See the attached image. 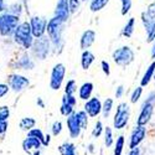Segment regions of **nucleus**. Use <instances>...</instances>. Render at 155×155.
Segmentation results:
<instances>
[{
    "label": "nucleus",
    "mask_w": 155,
    "mask_h": 155,
    "mask_svg": "<svg viewBox=\"0 0 155 155\" xmlns=\"http://www.w3.org/2000/svg\"><path fill=\"white\" fill-rule=\"evenodd\" d=\"M36 122L34 118H22L20 122V128L22 130H31V129L35 127Z\"/></svg>",
    "instance_id": "nucleus-25"
},
{
    "label": "nucleus",
    "mask_w": 155,
    "mask_h": 155,
    "mask_svg": "<svg viewBox=\"0 0 155 155\" xmlns=\"http://www.w3.org/2000/svg\"><path fill=\"white\" fill-rule=\"evenodd\" d=\"M58 151L61 155H76V147L72 143H63L60 145Z\"/></svg>",
    "instance_id": "nucleus-20"
},
{
    "label": "nucleus",
    "mask_w": 155,
    "mask_h": 155,
    "mask_svg": "<svg viewBox=\"0 0 155 155\" xmlns=\"http://www.w3.org/2000/svg\"><path fill=\"white\" fill-rule=\"evenodd\" d=\"M9 114H10V110H9L8 107H5V106L0 107V119L6 120L9 118Z\"/></svg>",
    "instance_id": "nucleus-40"
},
{
    "label": "nucleus",
    "mask_w": 155,
    "mask_h": 155,
    "mask_svg": "<svg viewBox=\"0 0 155 155\" xmlns=\"http://www.w3.org/2000/svg\"><path fill=\"white\" fill-rule=\"evenodd\" d=\"M128 155H140V150L139 148H135V149H132L130 151H129Z\"/></svg>",
    "instance_id": "nucleus-45"
},
{
    "label": "nucleus",
    "mask_w": 155,
    "mask_h": 155,
    "mask_svg": "<svg viewBox=\"0 0 155 155\" xmlns=\"http://www.w3.org/2000/svg\"><path fill=\"white\" fill-rule=\"evenodd\" d=\"M50 135L47 134V135H45V140H44V143H42V145H45V147H47L48 144H50Z\"/></svg>",
    "instance_id": "nucleus-46"
},
{
    "label": "nucleus",
    "mask_w": 155,
    "mask_h": 155,
    "mask_svg": "<svg viewBox=\"0 0 155 155\" xmlns=\"http://www.w3.org/2000/svg\"><path fill=\"white\" fill-rule=\"evenodd\" d=\"M64 73H66V68L62 63H57L56 66L52 68L51 72V80H50V87L52 89H60L64 78Z\"/></svg>",
    "instance_id": "nucleus-6"
},
{
    "label": "nucleus",
    "mask_w": 155,
    "mask_h": 155,
    "mask_svg": "<svg viewBox=\"0 0 155 155\" xmlns=\"http://www.w3.org/2000/svg\"><path fill=\"white\" fill-rule=\"evenodd\" d=\"M147 32H148V41L151 42L155 40V20L147 28Z\"/></svg>",
    "instance_id": "nucleus-30"
},
{
    "label": "nucleus",
    "mask_w": 155,
    "mask_h": 155,
    "mask_svg": "<svg viewBox=\"0 0 155 155\" xmlns=\"http://www.w3.org/2000/svg\"><path fill=\"white\" fill-rule=\"evenodd\" d=\"M76 102H77V99L74 98V96H67V94H64L63 98H62V103H63V104H68V106H72V107H74Z\"/></svg>",
    "instance_id": "nucleus-35"
},
{
    "label": "nucleus",
    "mask_w": 155,
    "mask_h": 155,
    "mask_svg": "<svg viewBox=\"0 0 155 155\" xmlns=\"http://www.w3.org/2000/svg\"><path fill=\"white\" fill-rule=\"evenodd\" d=\"M8 129V122L0 119V134H4Z\"/></svg>",
    "instance_id": "nucleus-43"
},
{
    "label": "nucleus",
    "mask_w": 155,
    "mask_h": 155,
    "mask_svg": "<svg viewBox=\"0 0 155 155\" xmlns=\"http://www.w3.org/2000/svg\"><path fill=\"white\" fill-rule=\"evenodd\" d=\"M104 144L107 148L113 144V132L109 127L104 128Z\"/></svg>",
    "instance_id": "nucleus-29"
},
{
    "label": "nucleus",
    "mask_w": 155,
    "mask_h": 155,
    "mask_svg": "<svg viewBox=\"0 0 155 155\" xmlns=\"http://www.w3.org/2000/svg\"><path fill=\"white\" fill-rule=\"evenodd\" d=\"M154 70H155V62H153L150 66L147 68V71H145V73H144V76H143V78H141V86H140V87L149 84L150 80L153 78V76H154Z\"/></svg>",
    "instance_id": "nucleus-19"
},
{
    "label": "nucleus",
    "mask_w": 155,
    "mask_h": 155,
    "mask_svg": "<svg viewBox=\"0 0 155 155\" xmlns=\"http://www.w3.org/2000/svg\"><path fill=\"white\" fill-rule=\"evenodd\" d=\"M5 9V5H4V0H0V11H3Z\"/></svg>",
    "instance_id": "nucleus-47"
},
{
    "label": "nucleus",
    "mask_w": 155,
    "mask_h": 155,
    "mask_svg": "<svg viewBox=\"0 0 155 155\" xmlns=\"http://www.w3.org/2000/svg\"><path fill=\"white\" fill-rule=\"evenodd\" d=\"M51 130H52V134L54 135H58L61 132H62V123L61 122H55L52 124V128H51Z\"/></svg>",
    "instance_id": "nucleus-39"
},
{
    "label": "nucleus",
    "mask_w": 155,
    "mask_h": 155,
    "mask_svg": "<svg viewBox=\"0 0 155 155\" xmlns=\"http://www.w3.org/2000/svg\"><path fill=\"white\" fill-rule=\"evenodd\" d=\"M129 115H130V109H129L127 103H120L117 108L114 115V120H113V125L115 129H123L129 120Z\"/></svg>",
    "instance_id": "nucleus-4"
},
{
    "label": "nucleus",
    "mask_w": 155,
    "mask_h": 155,
    "mask_svg": "<svg viewBox=\"0 0 155 155\" xmlns=\"http://www.w3.org/2000/svg\"><path fill=\"white\" fill-rule=\"evenodd\" d=\"M143 14H144L147 18H149L150 20H155V4H151V5L149 6V9H148L145 12H143Z\"/></svg>",
    "instance_id": "nucleus-38"
},
{
    "label": "nucleus",
    "mask_w": 155,
    "mask_h": 155,
    "mask_svg": "<svg viewBox=\"0 0 155 155\" xmlns=\"http://www.w3.org/2000/svg\"><path fill=\"white\" fill-rule=\"evenodd\" d=\"M32 155H40V151H38V150H35V153H34Z\"/></svg>",
    "instance_id": "nucleus-49"
},
{
    "label": "nucleus",
    "mask_w": 155,
    "mask_h": 155,
    "mask_svg": "<svg viewBox=\"0 0 155 155\" xmlns=\"http://www.w3.org/2000/svg\"><path fill=\"white\" fill-rule=\"evenodd\" d=\"M77 91V84L73 80H70L66 84V88H64V94H67V96H73L74 92Z\"/></svg>",
    "instance_id": "nucleus-28"
},
{
    "label": "nucleus",
    "mask_w": 155,
    "mask_h": 155,
    "mask_svg": "<svg viewBox=\"0 0 155 155\" xmlns=\"http://www.w3.org/2000/svg\"><path fill=\"white\" fill-rule=\"evenodd\" d=\"M18 24H19L18 15L5 14L3 16H0V34L3 36L11 35L18 28Z\"/></svg>",
    "instance_id": "nucleus-3"
},
{
    "label": "nucleus",
    "mask_w": 155,
    "mask_h": 155,
    "mask_svg": "<svg viewBox=\"0 0 155 155\" xmlns=\"http://www.w3.org/2000/svg\"><path fill=\"white\" fill-rule=\"evenodd\" d=\"M41 145L42 144H41L40 140H37L35 138H31V137H28L22 141V148H24L25 151H28V153H30L32 149L34 150H38L41 148Z\"/></svg>",
    "instance_id": "nucleus-16"
},
{
    "label": "nucleus",
    "mask_w": 155,
    "mask_h": 155,
    "mask_svg": "<svg viewBox=\"0 0 155 155\" xmlns=\"http://www.w3.org/2000/svg\"><path fill=\"white\" fill-rule=\"evenodd\" d=\"M94 55L89 50H86L83 51L82 54V58H81V64H82V68L83 70H88L89 67H91V64L94 62Z\"/></svg>",
    "instance_id": "nucleus-18"
},
{
    "label": "nucleus",
    "mask_w": 155,
    "mask_h": 155,
    "mask_svg": "<svg viewBox=\"0 0 155 155\" xmlns=\"http://www.w3.org/2000/svg\"><path fill=\"white\" fill-rule=\"evenodd\" d=\"M124 148V137L120 135L118 137L117 141H115V148H114V155H122Z\"/></svg>",
    "instance_id": "nucleus-27"
},
{
    "label": "nucleus",
    "mask_w": 155,
    "mask_h": 155,
    "mask_svg": "<svg viewBox=\"0 0 155 155\" xmlns=\"http://www.w3.org/2000/svg\"><path fill=\"white\" fill-rule=\"evenodd\" d=\"M153 78L155 80V70H154V76H153Z\"/></svg>",
    "instance_id": "nucleus-50"
},
{
    "label": "nucleus",
    "mask_w": 155,
    "mask_h": 155,
    "mask_svg": "<svg viewBox=\"0 0 155 155\" xmlns=\"http://www.w3.org/2000/svg\"><path fill=\"white\" fill-rule=\"evenodd\" d=\"M76 117H77V120H78V123H80V125H81L82 129L87 128V125H88V115H87V113L84 110L77 112L76 113Z\"/></svg>",
    "instance_id": "nucleus-24"
},
{
    "label": "nucleus",
    "mask_w": 155,
    "mask_h": 155,
    "mask_svg": "<svg viewBox=\"0 0 155 155\" xmlns=\"http://www.w3.org/2000/svg\"><path fill=\"white\" fill-rule=\"evenodd\" d=\"M46 25L47 21L42 18H38V16H34L30 21V28H31V34L35 37H42V35L46 31Z\"/></svg>",
    "instance_id": "nucleus-7"
},
{
    "label": "nucleus",
    "mask_w": 155,
    "mask_h": 155,
    "mask_svg": "<svg viewBox=\"0 0 155 155\" xmlns=\"http://www.w3.org/2000/svg\"><path fill=\"white\" fill-rule=\"evenodd\" d=\"M153 110H154L153 103L145 101L144 104H143V107H141V110H140L139 117H138V119H137V124L140 125V127H145V125L149 123L150 118H151Z\"/></svg>",
    "instance_id": "nucleus-8"
},
{
    "label": "nucleus",
    "mask_w": 155,
    "mask_h": 155,
    "mask_svg": "<svg viewBox=\"0 0 155 155\" xmlns=\"http://www.w3.org/2000/svg\"><path fill=\"white\" fill-rule=\"evenodd\" d=\"M14 35H15V41L21 46H24L25 48H29L32 45V34L29 22H22L18 25V28L14 31Z\"/></svg>",
    "instance_id": "nucleus-1"
},
{
    "label": "nucleus",
    "mask_w": 155,
    "mask_h": 155,
    "mask_svg": "<svg viewBox=\"0 0 155 155\" xmlns=\"http://www.w3.org/2000/svg\"><path fill=\"white\" fill-rule=\"evenodd\" d=\"M96 40V32L93 30H87L82 34V37H81V48L83 51L88 50L89 47H91L93 45Z\"/></svg>",
    "instance_id": "nucleus-15"
},
{
    "label": "nucleus",
    "mask_w": 155,
    "mask_h": 155,
    "mask_svg": "<svg viewBox=\"0 0 155 155\" xmlns=\"http://www.w3.org/2000/svg\"><path fill=\"white\" fill-rule=\"evenodd\" d=\"M151 57L155 58V40H154V46H153V50H151Z\"/></svg>",
    "instance_id": "nucleus-48"
},
{
    "label": "nucleus",
    "mask_w": 155,
    "mask_h": 155,
    "mask_svg": "<svg viewBox=\"0 0 155 155\" xmlns=\"http://www.w3.org/2000/svg\"><path fill=\"white\" fill-rule=\"evenodd\" d=\"M101 66H102L103 72H104L107 76L110 74V67H109V63H108L107 61H102V62H101Z\"/></svg>",
    "instance_id": "nucleus-41"
},
{
    "label": "nucleus",
    "mask_w": 155,
    "mask_h": 155,
    "mask_svg": "<svg viewBox=\"0 0 155 155\" xmlns=\"http://www.w3.org/2000/svg\"><path fill=\"white\" fill-rule=\"evenodd\" d=\"M92 92H93V83L91 82H86L81 86L80 91H78V94H80V98L83 99V101H88L92 96Z\"/></svg>",
    "instance_id": "nucleus-17"
},
{
    "label": "nucleus",
    "mask_w": 155,
    "mask_h": 155,
    "mask_svg": "<svg viewBox=\"0 0 155 155\" xmlns=\"http://www.w3.org/2000/svg\"><path fill=\"white\" fill-rule=\"evenodd\" d=\"M122 3V15H127L132 8V0H120Z\"/></svg>",
    "instance_id": "nucleus-33"
},
{
    "label": "nucleus",
    "mask_w": 155,
    "mask_h": 155,
    "mask_svg": "<svg viewBox=\"0 0 155 155\" xmlns=\"http://www.w3.org/2000/svg\"><path fill=\"white\" fill-rule=\"evenodd\" d=\"M112 108H113V99L107 98L104 102L102 103V113H103V115H104V118L109 117V114L112 112Z\"/></svg>",
    "instance_id": "nucleus-22"
},
{
    "label": "nucleus",
    "mask_w": 155,
    "mask_h": 155,
    "mask_svg": "<svg viewBox=\"0 0 155 155\" xmlns=\"http://www.w3.org/2000/svg\"><path fill=\"white\" fill-rule=\"evenodd\" d=\"M145 134H147V128L145 127L137 125V128L132 132L130 140H129V148H130V150L138 148V145L144 140Z\"/></svg>",
    "instance_id": "nucleus-9"
},
{
    "label": "nucleus",
    "mask_w": 155,
    "mask_h": 155,
    "mask_svg": "<svg viewBox=\"0 0 155 155\" xmlns=\"http://www.w3.org/2000/svg\"><path fill=\"white\" fill-rule=\"evenodd\" d=\"M19 64H20L21 67H24L25 70H30V68H32V67H34V63L30 61L29 56H26V55H25V56L21 58V61L19 62Z\"/></svg>",
    "instance_id": "nucleus-31"
},
{
    "label": "nucleus",
    "mask_w": 155,
    "mask_h": 155,
    "mask_svg": "<svg viewBox=\"0 0 155 155\" xmlns=\"http://www.w3.org/2000/svg\"><path fill=\"white\" fill-rule=\"evenodd\" d=\"M134 25H135V19L132 18V19H129V21L125 24V26L123 29V35L125 37H130L134 32Z\"/></svg>",
    "instance_id": "nucleus-23"
},
{
    "label": "nucleus",
    "mask_w": 155,
    "mask_h": 155,
    "mask_svg": "<svg viewBox=\"0 0 155 155\" xmlns=\"http://www.w3.org/2000/svg\"><path fill=\"white\" fill-rule=\"evenodd\" d=\"M29 137L40 140L41 144L44 143V140H45V135H44L42 130L41 129H38V128H34V129H31V130H29Z\"/></svg>",
    "instance_id": "nucleus-26"
},
{
    "label": "nucleus",
    "mask_w": 155,
    "mask_h": 155,
    "mask_svg": "<svg viewBox=\"0 0 155 155\" xmlns=\"http://www.w3.org/2000/svg\"><path fill=\"white\" fill-rule=\"evenodd\" d=\"M73 108H74V107L68 106V104H63V103H62V106H61L60 110H61V114H63V115H66V117H68V115L73 114Z\"/></svg>",
    "instance_id": "nucleus-34"
},
{
    "label": "nucleus",
    "mask_w": 155,
    "mask_h": 155,
    "mask_svg": "<svg viewBox=\"0 0 155 155\" xmlns=\"http://www.w3.org/2000/svg\"><path fill=\"white\" fill-rule=\"evenodd\" d=\"M67 128H68L71 138H78L80 137L82 128H81L78 120H77L76 113H73V114H71V115L67 117Z\"/></svg>",
    "instance_id": "nucleus-12"
},
{
    "label": "nucleus",
    "mask_w": 155,
    "mask_h": 155,
    "mask_svg": "<svg viewBox=\"0 0 155 155\" xmlns=\"http://www.w3.org/2000/svg\"><path fill=\"white\" fill-rule=\"evenodd\" d=\"M34 52L41 58L48 54V40L46 37H38L34 44Z\"/></svg>",
    "instance_id": "nucleus-13"
},
{
    "label": "nucleus",
    "mask_w": 155,
    "mask_h": 155,
    "mask_svg": "<svg viewBox=\"0 0 155 155\" xmlns=\"http://www.w3.org/2000/svg\"><path fill=\"white\" fill-rule=\"evenodd\" d=\"M102 132H103V125H102L101 122H97V123L94 124L93 130H92V135H93L94 138H98V137L102 134Z\"/></svg>",
    "instance_id": "nucleus-36"
},
{
    "label": "nucleus",
    "mask_w": 155,
    "mask_h": 155,
    "mask_svg": "<svg viewBox=\"0 0 155 155\" xmlns=\"http://www.w3.org/2000/svg\"><path fill=\"white\" fill-rule=\"evenodd\" d=\"M141 93H143V87H137L133 93H132V97H130V102L132 103H137L141 96Z\"/></svg>",
    "instance_id": "nucleus-32"
},
{
    "label": "nucleus",
    "mask_w": 155,
    "mask_h": 155,
    "mask_svg": "<svg viewBox=\"0 0 155 155\" xmlns=\"http://www.w3.org/2000/svg\"><path fill=\"white\" fill-rule=\"evenodd\" d=\"M10 86L14 89L15 92H20L24 88H26L30 84V81L24 76H19V74H11L9 78Z\"/></svg>",
    "instance_id": "nucleus-11"
},
{
    "label": "nucleus",
    "mask_w": 155,
    "mask_h": 155,
    "mask_svg": "<svg viewBox=\"0 0 155 155\" xmlns=\"http://www.w3.org/2000/svg\"><path fill=\"white\" fill-rule=\"evenodd\" d=\"M82 0H68V8H70V12H74L77 11V9L80 8Z\"/></svg>",
    "instance_id": "nucleus-37"
},
{
    "label": "nucleus",
    "mask_w": 155,
    "mask_h": 155,
    "mask_svg": "<svg viewBox=\"0 0 155 155\" xmlns=\"http://www.w3.org/2000/svg\"><path fill=\"white\" fill-rule=\"evenodd\" d=\"M9 92V87L6 84H3V83H0V98L4 97L6 93Z\"/></svg>",
    "instance_id": "nucleus-42"
},
{
    "label": "nucleus",
    "mask_w": 155,
    "mask_h": 155,
    "mask_svg": "<svg viewBox=\"0 0 155 155\" xmlns=\"http://www.w3.org/2000/svg\"><path fill=\"white\" fill-rule=\"evenodd\" d=\"M62 25L63 21H61L60 19H57L56 16L54 19H51L48 21V24L46 25L47 29V34L50 36V38L52 40L54 44L58 45L61 41V35H62Z\"/></svg>",
    "instance_id": "nucleus-5"
},
{
    "label": "nucleus",
    "mask_w": 155,
    "mask_h": 155,
    "mask_svg": "<svg viewBox=\"0 0 155 155\" xmlns=\"http://www.w3.org/2000/svg\"><path fill=\"white\" fill-rule=\"evenodd\" d=\"M109 3V0H91V4H89V9L92 11H99L104 8L107 4Z\"/></svg>",
    "instance_id": "nucleus-21"
},
{
    "label": "nucleus",
    "mask_w": 155,
    "mask_h": 155,
    "mask_svg": "<svg viewBox=\"0 0 155 155\" xmlns=\"http://www.w3.org/2000/svg\"><path fill=\"white\" fill-rule=\"evenodd\" d=\"M56 18L60 19L61 21H66L70 15V8H68V0H57L56 5Z\"/></svg>",
    "instance_id": "nucleus-14"
},
{
    "label": "nucleus",
    "mask_w": 155,
    "mask_h": 155,
    "mask_svg": "<svg viewBox=\"0 0 155 155\" xmlns=\"http://www.w3.org/2000/svg\"><path fill=\"white\" fill-rule=\"evenodd\" d=\"M84 112L87 113V115L89 117H97L99 113H102V103L101 101L97 98V97H93V98H89L86 104H84Z\"/></svg>",
    "instance_id": "nucleus-10"
},
{
    "label": "nucleus",
    "mask_w": 155,
    "mask_h": 155,
    "mask_svg": "<svg viewBox=\"0 0 155 155\" xmlns=\"http://www.w3.org/2000/svg\"><path fill=\"white\" fill-rule=\"evenodd\" d=\"M113 61L118 64V66H128L134 61V52L130 47L128 46H122L117 48L113 52Z\"/></svg>",
    "instance_id": "nucleus-2"
},
{
    "label": "nucleus",
    "mask_w": 155,
    "mask_h": 155,
    "mask_svg": "<svg viewBox=\"0 0 155 155\" xmlns=\"http://www.w3.org/2000/svg\"><path fill=\"white\" fill-rule=\"evenodd\" d=\"M123 93H124V87H123V86H119V87L117 88V91H115V97L120 98V97L123 96Z\"/></svg>",
    "instance_id": "nucleus-44"
}]
</instances>
